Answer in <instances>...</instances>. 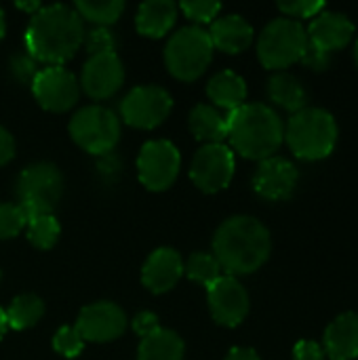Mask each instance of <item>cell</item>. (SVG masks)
I'll return each instance as SVG.
<instances>
[{
    "instance_id": "cell-2",
    "label": "cell",
    "mask_w": 358,
    "mask_h": 360,
    "mask_svg": "<svg viewBox=\"0 0 358 360\" xmlns=\"http://www.w3.org/2000/svg\"><path fill=\"white\" fill-rule=\"evenodd\" d=\"M272 251L268 228L249 215L226 219L213 236V255L228 276L251 274L260 270Z\"/></svg>"
},
{
    "instance_id": "cell-34",
    "label": "cell",
    "mask_w": 358,
    "mask_h": 360,
    "mask_svg": "<svg viewBox=\"0 0 358 360\" xmlns=\"http://www.w3.org/2000/svg\"><path fill=\"white\" fill-rule=\"evenodd\" d=\"M279 8L287 15V17H317L319 13H323L325 2L321 0H293V2H279Z\"/></svg>"
},
{
    "instance_id": "cell-16",
    "label": "cell",
    "mask_w": 358,
    "mask_h": 360,
    "mask_svg": "<svg viewBox=\"0 0 358 360\" xmlns=\"http://www.w3.org/2000/svg\"><path fill=\"white\" fill-rule=\"evenodd\" d=\"M298 179H300V173L291 160L281 158V156H270L260 162L253 175V188L262 198L285 200L293 194Z\"/></svg>"
},
{
    "instance_id": "cell-32",
    "label": "cell",
    "mask_w": 358,
    "mask_h": 360,
    "mask_svg": "<svg viewBox=\"0 0 358 360\" xmlns=\"http://www.w3.org/2000/svg\"><path fill=\"white\" fill-rule=\"evenodd\" d=\"M179 8L196 23H213L222 4L219 2H211V0H186L179 4Z\"/></svg>"
},
{
    "instance_id": "cell-26",
    "label": "cell",
    "mask_w": 358,
    "mask_h": 360,
    "mask_svg": "<svg viewBox=\"0 0 358 360\" xmlns=\"http://www.w3.org/2000/svg\"><path fill=\"white\" fill-rule=\"evenodd\" d=\"M6 314V325L8 329H15V331H25V329H32L44 314V302L38 297V295H32V293H25V295H19L11 302L8 310H4Z\"/></svg>"
},
{
    "instance_id": "cell-1",
    "label": "cell",
    "mask_w": 358,
    "mask_h": 360,
    "mask_svg": "<svg viewBox=\"0 0 358 360\" xmlns=\"http://www.w3.org/2000/svg\"><path fill=\"white\" fill-rule=\"evenodd\" d=\"M82 42V19L68 4L42 6L36 15H32L25 30V49L30 57L49 65H61L72 59Z\"/></svg>"
},
{
    "instance_id": "cell-12",
    "label": "cell",
    "mask_w": 358,
    "mask_h": 360,
    "mask_svg": "<svg viewBox=\"0 0 358 360\" xmlns=\"http://www.w3.org/2000/svg\"><path fill=\"white\" fill-rule=\"evenodd\" d=\"M32 93L44 110L59 114L76 105L80 84L70 70L61 65H49L38 70L32 78Z\"/></svg>"
},
{
    "instance_id": "cell-43",
    "label": "cell",
    "mask_w": 358,
    "mask_h": 360,
    "mask_svg": "<svg viewBox=\"0 0 358 360\" xmlns=\"http://www.w3.org/2000/svg\"><path fill=\"white\" fill-rule=\"evenodd\" d=\"M354 59H357V63H358V40H357V46H354Z\"/></svg>"
},
{
    "instance_id": "cell-44",
    "label": "cell",
    "mask_w": 358,
    "mask_h": 360,
    "mask_svg": "<svg viewBox=\"0 0 358 360\" xmlns=\"http://www.w3.org/2000/svg\"><path fill=\"white\" fill-rule=\"evenodd\" d=\"M0 278H2V274H0Z\"/></svg>"
},
{
    "instance_id": "cell-15",
    "label": "cell",
    "mask_w": 358,
    "mask_h": 360,
    "mask_svg": "<svg viewBox=\"0 0 358 360\" xmlns=\"http://www.w3.org/2000/svg\"><path fill=\"white\" fill-rule=\"evenodd\" d=\"M124 82V68L116 53L91 55L80 74V86L91 99L112 97Z\"/></svg>"
},
{
    "instance_id": "cell-24",
    "label": "cell",
    "mask_w": 358,
    "mask_h": 360,
    "mask_svg": "<svg viewBox=\"0 0 358 360\" xmlns=\"http://www.w3.org/2000/svg\"><path fill=\"white\" fill-rule=\"evenodd\" d=\"M184 340L169 329L143 338L137 348V360H184Z\"/></svg>"
},
{
    "instance_id": "cell-14",
    "label": "cell",
    "mask_w": 358,
    "mask_h": 360,
    "mask_svg": "<svg viewBox=\"0 0 358 360\" xmlns=\"http://www.w3.org/2000/svg\"><path fill=\"white\" fill-rule=\"evenodd\" d=\"M127 316L124 312L112 304V302H97L87 306L78 319L74 329L80 333L84 342H95V344H106L114 342L120 338L127 329Z\"/></svg>"
},
{
    "instance_id": "cell-31",
    "label": "cell",
    "mask_w": 358,
    "mask_h": 360,
    "mask_svg": "<svg viewBox=\"0 0 358 360\" xmlns=\"http://www.w3.org/2000/svg\"><path fill=\"white\" fill-rule=\"evenodd\" d=\"M53 348L63 359H76L84 348V340L74 327H61L53 338Z\"/></svg>"
},
{
    "instance_id": "cell-39",
    "label": "cell",
    "mask_w": 358,
    "mask_h": 360,
    "mask_svg": "<svg viewBox=\"0 0 358 360\" xmlns=\"http://www.w3.org/2000/svg\"><path fill=\"white\" fill-rule=\"evenodd\" d=\"M224 360H262L251 348H232Z\"/></svg>"
},
{
    "instance_id": "cell-20",
    "label": "cell",
    "mask_w": 358,
    "mask_h": 360,
    "mask_svg": "<svg viewBox=\"0 0 358 360\" xmlns=\"http://www.w3.org/2000/svg\"><path fill=\"white\" fill-rule=\"evenodd\" d=\"M209 38L213 49L236 55L253 42V27L241 15H226L211 23Z\"/></svg>"
},
{
    "instance_id": "cell-6",
    "label": "cell",
    "mask_w": 358,
    "mask_h": 360,
    "mask_svg": "<svg viewBox=\"0 0 358 360\" xmlns=\"http://www.w3.org/2000/svg\"><path fill=\"white\" fill-rule=\"evenodd\" d=\"M63 192V177L51 162H34L25 167L17 179L19 209L25 219L51 215Z\"/></svg>"
},
{
    "instance_id": "cell-17",
    "label": "cell",
    "mask_w": 358,
    "mask_h": 360,
    "mask_svg": "<svg viewBox=\"0 0 358 360\" xmlns=\"http://www.w3.org/2000/svg\"><path fill=\"white\" fill-rule=\"evenodd\" d=\"M184 276V259L175 249L162 247L150 253L141 268V283L152 293L171 291Z\"/></svg>"
},
{
    "instance_id": "cell-36",
    "label": "cell",
    "mask_w": 358,
    "mask_h": 360,
    "mask_svg": "<svg viewBox=\"0 0 358 360\" xmlns=\"http://www.w3.org/2000/svg\"><path fill=\"white\" fill-rule=\"evenodd\" d=\"M293 359L295 360H325L327 354L323 350L321 344L317 342H310V340H302L295 344L293 348Z\"/></svg>"
},
{
    "instance_id": "cell-27",
    "label": "cell",
    "mask_w": 358,
    "mask_h": 360,
    "mask_svg": "<svg viewBox=\"0 0 358 360\" xmlns=\"http://www.w3.org/2000/svg\"><path fill=\"white\" fill-rule=\"evenodd\" d=\"M74 11L80 15V19L95 23L97 27H108L110 23H114L122 11H124V2L122 0H110V2H91V0H80L74 4Z\"/></svg>"
},
{
    "instance_id": "cell-10",
    "label": "cell",
    "mask_w": 358,
    "mask_h": 360,
    "mask_svg": "<svg viewBox=\"0 0 358 360\" xmlns=\"http://www.w3.org/2000/svg\"><path fill=\"white\" fill-rule=\"evenodd\" d=\"M173 108L171 95L156 84L135 86L120 103L122 120L135 129H154L165 122Z\"/></svg>"
},
{
    "instance_id": "cell-13",
    "label": "cell",
    "mask_w": 358,
    "mask_h": 360,
    "mask_svg": "<svg viewBox=\"0 0 358 360\" xmlns=\"http://www.w3.org/2000/svg\"><path fill=\"white\" fill-rule=\"evenodd\" d=\"M207 297L211 316L222 327H238L249 314V295L234 276H219L207 287Z\"/></svg>"
},
{
    "instance_id": "cell-5",
    "label": "cell",
    "mask_w": 358,
    "mask_h": 360,
    "mask_svg": "<svg viewBox=\"0 0 358 360\" xmlns=\"http://www.w3.org/2000/svg\"><path fill=\"white\" fill-rule=\"evenodd\" d=\"M213 59V44L209 32L198 25H190L171 36L165 49L167 70L184 82H192L205 74Z\"/></svg>"
},
{
    "instance_id": "cell-8",
    "label": "cell",
    "mask_w": 358,
    "mask_h": 360,
    "mask_svg": "<svg viewBox=\"0 0 358 360\" xmlns=\"http://www.w3.org/2000/svg\"><path fill=\"white\" fill-rule=\"evenodd\" d=\"M70 135L84 152L106 156L120 139V120L103 105H87L72 116Z\"/></svg>"
},
{
    "instance_id": "cell-22",
    "label": "cell",
    "mask_w": 358,
    "mask_h": 360,
    "mask_svg": "<svg viewBox=\"0 0 358 360\" xmlns=\"http://www.w3.org/2000/svg\"><path fill=\"white\" fill-rule=\"evenodd\" d=\"M207 95L209 99L228 112L238 110L241 105H245L247 99V84L243 80V76H238L232 70H224L219 74H215L209 84H207Z\"/></svg>"
},
{
    "instance_id": "cell-35",
    "label": "cell",
    "mask_w": 358,
    "mask_h": 360,
    "mask_svg": "<svg viewBox=\"0 0 358 360\" xmlns=\"http://www.w3.org/2000/svg\"><path fill=\"white\" fill-rule=\"evenodd\" d=\"M131 327L133 331L143 340V338H150L154 333H158L162 327L158 323V316L154 312H139L133 321H131Z\"/></svg>"
},
{
    "instance_id": "cell-19",
    "label": "cell",
    "mask_w": 358,
    "mask_h": 360,
    "mask_svg": "<svg viewBox=\"0 0 358 360\" xmlns=\"http://www.w3.org/2000/svg\"><path fill=\"white\" fill-rule=\"evenodd\" d=\"M323 350L331 360H354L358 356V314L344 312L325 329Z\"/></svg>"
},
{
    "instance_id": "cell-9",
    "label": "cell",
    "mask_w": 358,
    "mask_h": 360,
    "mask_svg": "<svg viewBox=\"0 0 358 360\" xmlns=\"http://www.w3.org/2000/svg\"><path fill=\"white\" fill-rule=\"evenodd\" d=\"M181 167L179 150L167 139L148 141L137 158V175L141 186L152 192H162L173 186Z\"/></svg>"
},
{
    "instance_id": "cell-18",
    "label": "cell",
    "mask_w": 358,
    "mask_h": 360,
    "mask_svg": "<svg viewBox=\"0 0 358 360\" xmlns=\"http://www.w3.org/2000/svg\"><path fill=\"white\" fill-rule=\"evenodd\" d=\"M352 34H354V23L346 15L333 13V11L319 13L306 32L308 42L325 53L344 49L350 42Z\"/></svg>"
},
{
    "instance_id": "cell-38",
    "label": "cell",
    "mask_w": 358,
    "mask_h": 360,
    "mask_svg": "<svg viewBox=\"0 0 358 360\" xmlns=\"http://www.w3.org/2000/svg\"><path fill=\"white\" fill-rule=\"evenodd\" d=\"M13 156H15V139L4 127H0V167L6 165Z\"/></svg>"
},
{
    "instance_id": "cell-37",
    "label": "cell",
    "mask_w": 358,
    "mask_h": 360,
    "mask_svg": "<svg viewBox=\"0 0 358 360\" xmlns=\"http://www.w3.org/2000/svg\"><path fill=\"white\" fill-rule=\"evenodd\" d=\"M300 61L306 63L312 70H325L329 65V61H331V53H325V51H321V49H317V46H312L308 42L306 44V51H304V55H302Z\"/></svg>"
},
{
    "instance_id": "cell-25",
    "label": "cell",
    "mask_w": 358,
    "mask_h": 360,
    "mask_svg": "<svg viewBox=\"0 0 358 360\" xmlns=\"http://www.w3.org/2000/svg\"><path fill=\"white\" fill-rule=\"evenodd\" d=\"M268 95L276 105H281L293 114L304 110L306 101H308L306 89L302 86V82L287 72H279L268 80Z\"/></svg>"
},
{
    "instance_id": "cell-7",
    "label": "cell",
    "mask_w": 358,
    "mask_h": 360,
    "mask_svg": "<svg viewBox=\"0 0 358 360\" xmlns=\"http://www.w3.org/2000/svg\"><path fill=\"white\" fill-rule=\"evenodd\" d=\"M308 44L304 25L291 17L272 19L257 40V57L264 68L281 70L302 59Z\"/></svg>"
},
{
    "instance_id": "cell-30",
    "label": "cell",
    "mask_w": 358,
    "mask_h": 360,
    "mask_svg": "<svg viewBox=\"0 0 358 360\" xmlns=\"http://www.w3.org/2000/svg\"><path fill=\"white\" fill-rule=\"evenodd\" d=\"M27 219L19 205L0 202V238H13L25 228Z\"/></svg>"
},
{
    "instance_id": "cell-4",
    "label": "cell",
    "mask_w": 358,
    "mask_h": 360,
    "mask_svg": "<svg viewBox=\"0 0 358 360\" xmlns=\"http://www.w3.org/2000/svg\"><path fill=\"white\" fill-rule=\"evenodd\" d=\"M285 137L295 156L321 160L329 156L338 143V122L325 108H304L289 118Z\"/></svg>"
},
{
    "instance_id": "cell-41",
    "label": "cell",
    "mask_w": 358,
    "mask_h": 360,
    "mask_svg": "<svg viewBox=\"0 0 358 360\" xmlns=\"http://www.w3.org/2000/svg\"><path fill=\"white\" fill-rule=\"evenodd\" d=\"M6 329H8V325H6V314H4V310L0 308V340L6 335Z\"/></svg>"
},
{
    "instance_id": "cell-3",
    "label": "cell",
    "mask_w": 358,
    "mask_h": 360,
    "mask_svg": "<svg viewBox=\"0 0 358 360\" xmlns=\"http://www.w3.org/2000/svg\"><path fill=\"white\" fill-rule=\"evenodd\" d=\"M228 139L241 156L262 162L281 148L285 127L270 105L245 103L228 114Z\"/></svg>"
},
{
    "instance_id": "cell-40",
    "label": "cell",
    "mask_w": 358,
    "mask_h": 360,
    "mask_svg": "<svg viewBox=\"0 0 358 360\" xmlns=\"http://www.w3.org/2000/svg\"><path fill=\"white\" fill-rule=\"evenodd\" d=\"M17 8H21V11H30V13H38L42 6H40V2L38 0H32V2H17Z\"/></svg>"
},
{
    "instance_id": "cell-21",
    "label": "cell",
    "mask_w": 358,
    "mask_h": 360,
    "mask_svg": "<svg viewBox=\"0 0 358 360\" xmlns=\"http://www.w3.org/2000/svg\"><path fill=\"white\" fill-rule=\"evenodd\" d=\"M177 19V6L171 0H148L139 6L135 25L141 36L162 38Z\"/></svg>"
},
{
    "instance_id": "cell-23",
    "label": "cell",
    "mask_w": 358,
    "mask_h": 360,
    "mask_svg": "<svg viewBox=\"0 0 358 360\" xmlns=\"http://www.w3.org/2000/svg\"><path fill=\"white\" fill-rule=\"evenodd\" d=\"M190 131L198 141L207 143H224L228 137V116H224L217 108L198 103L190 112Z\"/></svg>"
},
{
    "instance_id": "cell-42",
    "label": "cell",
    "mask_w": 358,
    "mask_h": 360,
    "mask_svg": "<svg viewBox=\"0 0 358 360\" xmlns=\"http://www.w3.org/2000/svg\"><path fill=\"white\" fill-rule=\"evenodd\" d=\"M4 30H6V21H4V11L0 6V40L4 38Z\"/></svg>"
},
{
    "instance_id": "cell-28",
    "label": "cell",
    "mask_w": 358,
    "mask_h": 360,
    "mask_svg": "<svg viewBox=\"0 0 358 360\" xmlns=\"http://www.w3.org/2000/svg\"><path fill=\"white\" fill-rule=\"evenodd\" d=\"M184 274L192 283H198L203 287H211L222 276V266L217 264L215 255L196 251L188 257V262H184Z\"/></svg>"
},
{
    "instance_id": "cell-29",
    "label": "cell",
    "mask_w": 358,
    "mask_h": 360,
    "mask_svg": "<svg viewBox=\"0 0 358 360\" xmlns=\"http://www.w3.org/2000/svg\"><path fill=\"white\" fill-rule=\"evenodd\" d=\"M25 228H27V240L36 249H42V251L55 247V243L61 236V226L53 217V213L51 215H38V217L27 219Z\"/></svg>"
},
{
    "instance_id": "cell-11",
    "label": "cell",
    "mask_w": 358,
    "mask_h": 360,
    "mask_svg": "<svg viewBox=\"0 0 358 360\" xmlns=\"http://www.w3.org/2000/svg\"><path fill=\"white\" fill-rule=\"evenodd\" d=\"M190 177L194 186L207 194H215L228 188L234 177V152L224 143L203 146L194 154Z\"/></svg>"
},
{
    "instance_id": "cell-33",
    "label": "cell",
    "mask_w": 358,
    "mask_h": 360,
    "mask_svg": "<svg viewBox=\"0 0 358 360\" xmlns=\"http://www.w3.org/2000/svg\"><path fill=\"white\" fill-rule=\"evenodd\" d=\"M84 40H87V49L91 55L114 53V46H116V38L108 27H93L91 32L84 34Z\"/></svg>"
}]
</instances>
